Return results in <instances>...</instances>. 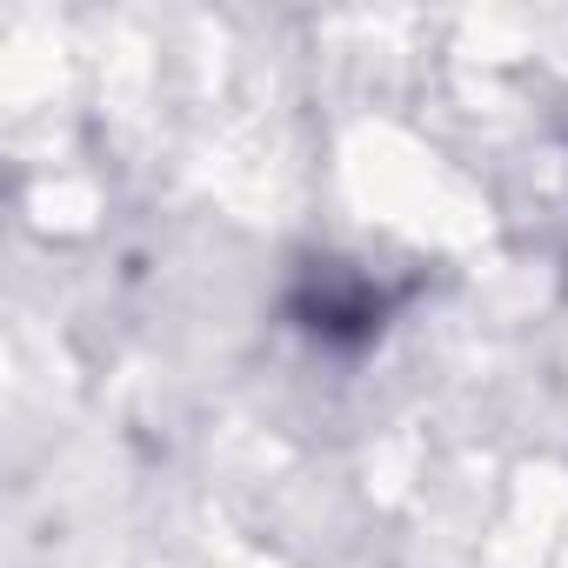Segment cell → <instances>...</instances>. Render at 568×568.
<instances>
[{"instance_id":"obj_1","label":"cell","mask_w":568,"mask_h":568,"mask_svg":"<svg viewBox=\"0 0 568 568\" xmlns=\"http://www.w3.org/2000/svg\"><path fill=\"white\" fill-rule=\"evenodd\" d=\"M295 315L322 342H368L382 328V288H368L355 267H315L295 288Z\"/></svg>"}]
</instances>
